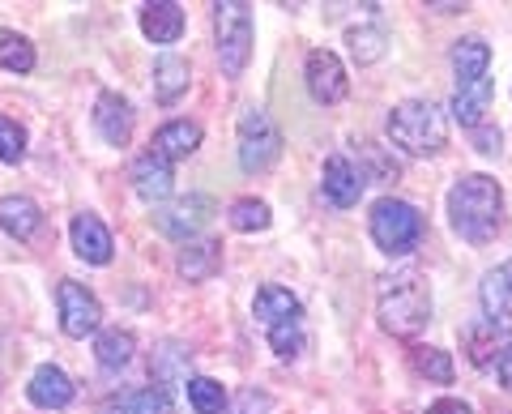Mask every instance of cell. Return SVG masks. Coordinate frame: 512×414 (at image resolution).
<instances>
[{"label":"cell","mask_w":512,"mask_h":414,"mask_svg":"<svg viewBox=\"0 0 512 414\" xmlns=\"http://www.w3.org/2000/svg\"><path fill=\"white\" fill-rule=\"evenodd\" d=\"M308 90H312V99L316 103H342L346 99V69H342V60L329 52V47H316V52L308 56Z\"/></svg>","instance_id":"30bf717a"},{"label":"cell","mask_w":512,"mask_h":414,"mask_svg":"<svg viewBox=\"0 0 512 414\" xmlns=\"http://www.w3.org/2000/svg\"><path fill=\"white\" fill-rule=\"evenodd\" d=\"M99 414H171L167 389H128V393H111L99 406Z\"/></svg>","instance_id":"d6986e66"},{"label":"cell","mask_w":512,"mask_h":414,"mask_svg":"<svg viewBox=\"0 0 512 414\" xmlns=\"http://www.w3.org/2000/svg\"><path fill=\"white\" fill-rule=\"evenodd\" d=\"M282 154V133L269 111L252 107L239 116V167L244 171H265L274 167V158Z\"/></svg>","instance_id":"8992f818"},{"label":"cell","mask_w":512,"mask_h":414,"mask_svg":"<svg viewBox=\"0 0 512 414\" xmlns=\"http://www.w3.org/2000/svg\"><path fill=\"white\" fill-rule=\"evenodd\" d=\"M141 30H146V39L154 43H175L184 35V9L163 0V5H146L141 9Z\"/></svg>","instance_id":"7402d4cb"},{"label":"cell","mask_w":512,"mask_h":414,"mask_svg":"<svg viewBox=\"0 0 512 414\" xmlns=\"http://www.w3.org/2000/svg\"><path fill=\"white\" fill-rule=\"evenodd\" d=\"M376 312L380 325L393 333V338H419L431 325V286L419 269H402V274L384 278L380 295H376Z\"/></svg>","instance_id":"7a4b0ae2"},{"label":"cell","mask_w":512,"mask_h":414,"mask_svg":"<svg viewBox=\"0 0 512 414\" xmlns=\"http://www.w3.org/2000/svg\"><path fill=\"white\" fill-rule=\"evenodd\" d=\"M188 406L197 410V414H222L227 410V389L218 385V380H210V376H188Z\"/></svg>","instance_id":"83f0119b"},{"label":"cell","mask_w":512,"mask_h":414,"mask_svg":"<svg viewBox=\"0 0 512 414\" xmlns=\"http://www.w3.org/2000/svg\"><path fill=\"white\" fill-rule=\"evenodd\" d=\"M414 368H419L427 380H436V385H453V359H448L444 350H436V346L414 350Z\"/></svg>","instance_id":"1f68e13d"},{"label":"cell","mask_w":512,"mask_h":414,"mask_svg":"<svg viewBox=\"0 0 512 414\" xmlns=\"http://www.w3.org/2000/svg\"><path fill=\"white\" fill-rule=\"evenodd\" d=\"M491 94H495V82L491 77H483V82H474V86H457L453 94V116L466 124V129H483V116H487V107H491Z\"/></svg>","instance_id":"44dd1931"},{"label":"cell","mask_w":512,"mask_h":414,"mask_svg":"<svg viewBox=\"0 0 512 414\" xmlns=\"http://www.w3.org/2000/svg\"><path fill=\"white\" fill-rule=\"evenodd\" d=\"M491 65V47L483 39H461L453 43V69H457V86H474L487 77Z\"/></svg>","instance_id":"cb8c5ba5"},{"label":"cell","mask_w":512,"mask_h":414,"mask_svg":"<svg viewBox=\"0 0 512 414\" xmlns=\"http://www.w3.org/2000/svg\"><path fill=\"white\" fill-rule=\"evenodd\" d=\"M214 214V205L205 201V197H180V201H167V205H158V214H154V227L171 235V240H180V244H192V235H197L205 222H210Z\"/></svg>","instance_id":"ba28073f"},{"label":"cell","mask_w":512,"mask_h":414,"mask_svg":"<svg viewBox=\"0 0 512 414\" xmlns=\"http://www.w3.org/2000/svg\"><path fill=\"white\" fill-rule=\"evenodd\" d=\"M478 304H483V321L491 333H512V261L483 274Z\"/></svg>","instance_id":"9c48e42d"},{"label":"cell","mask_w":512,"mask_h":414,"mask_svg":"<svg viewBox=\"0 0 512 414\" xmlns=\"http://www.w3.org/2000/svg\"><path fill=\"white\" fill-rule=\"evenodd\" d=\"M214 35H218V60L222 73L239 77L252 56V9L231 0V5H214Z\"/></svg>","instance_id":"5b68a950"},{"label":"cell","mask_w":512,"mask_h":414,"mask_svg":"<svg viewBox=\"0 0 512 414\" xmlns=\"http://www.w3.org/2000/svg\"><path fill=\"white\" fill-rule=\"evenodd\" d=\"M69 240H73V252L86 265H107L111 252H116V244H111V231L103 227V218H94V214H77L73 218Z\"/></svg>","instance_id":"4fadbf2b"},{"label":"cell","mask_w":512,"mask_h":414,"mask_svg":"<svg viewBox=\"0 0 512 414\" xmlns=\"http://www.w3.org/2000/svg\"><path fill=\"white\" fill-rule=\"evenodd\" d=\"M427 414H474L466 402H457V397H440V402H431Z\"/></svg>","instance_id":"74e56055"},{"label":"cell","mask_w":512,"mask_h":414,"mask_svg":"<svg viewBox=\"0 0 512 414\" xmlns=\"http://www.w3.org/2000/svg\"><path fill=\"white\" fill-rule=\"evenodd\" d=\"M495 380H500L504 389H512V342L504 350H495Z\"/></svg>","instance_id":"8d00e7d4"},{"label":"cell","mask_w":512,"mask_h":414,"mask_svg":"<svg viewBox=\"0 0 512 414\" xmlns=\"http://www.w3.org/2000/svg\"><path fill=\"white\" fill-rule=\"evenodd\" d=\"M359 158H363V180H380V184H389V180H397V163L389 154H384L376 141H363L359 146Z\"/></svg>","instance_id":"4dcf8cb0"},{"label":"cell","mask_w":512,"mask_h":414,"mask_svg":"<svg viewBox=\"0 0 512 414\" xmlns=\"http://www.w3.org/2000/svg\"><path fill=\"white\" fill-rule=\"evenodd\" d=\"M94 129H99V137L107 141V146L124 150L128 137H133V103L116 90H103L99 103H94Z\"/></svg>","instance_id":"8fae6325"},{"label":"cell","mask_w":512,"mask_h":414,"mask_svg":"<svg viewBox=\"0 0 512 414\" xmlns=\"http://www.w3.org/2000/svg\"><path fill=\"white\" fill-rule=\"evenodd\" d=\"M26 158V129L18 120L0 116V163H22Z\"/></svg>","instance_id":"836d02e7"},{"label":"cell","mask_w":512,"mask_h":414,"mask_svg":"<svg viewBox=\"0 0 512 414\" xmlns=\"http://www.w3.org/2000/svg\"><path fill=\"white\" fill-rule=\"evenodd\" d=\"M389 137L397 150H406L414 158L440 154L448 141V120L431 99H406L389 111Z\"/></svg>","instance_id":"3957f363"},{"label":"cell","mask_w":512,"mask_h":414,"mask_svg":"<svg viewBox=\"0 0 512 414\" xmlns=\"http://www.w3.org/2000/svg\"><path fill=\"white\" fill-rule=\"evenodd\" d=\"M252 312H256V321H261L265 329L286 325V321H299V316H303L299 299H295L291 291H286V286H261V291H256Z\"/></svg>","instance_id":"2e32d148"},{"label":"cell","mask_w":512,"mask_h":414,"mask_svg":"<svg viewBox=\"0 0 512 414\" xmlns=\"http://www.w3.org/2000/svg\"><path fill=\"white\" fill-rule=\"evenodd\" d=\"M56 304H60V329L69 333V338H86V333H94L103 321V308H99V299H94V291L73 278H64L56 286Z\"/></svg>","instance_id":"52a82bcc"},{"label":"cell","mask_w":512,"mask_h":414,"mask_svg":"<svg viewBox=\"0 0 512 414\" xmlns=\"http://www.w3.org/2000/svg\"><path fill=\"white\" fill-rule=\"evenodd\" d=\"M346 47L355 56V65H376L384 47H389V35H384V26H355L346 30Z\"/></svg>","instance_id":"4316f807"},{"label":"cell","mask_w":512,"mask_h":414,"mask_svg":"<svg viewBox=\"0 0 512 414\" xmlns=\"http://www.w3.org/2000/svg\"><path fill=\"white\" fill-rule=\"evenodd\" d=\"M500 146H504V133L500 129H474V150L478 154H500Z\"/></svg>","instance_id":"d590c367"},{"label":"cell","mask_w":512,"mask_h":414,"mask_svg":"<svg viewBox=\"0 0 512 414\" xmlns=\"http://www.w3.org/2000/svg\"><path fill=\"white\" fill-rule=\"evenodd\" d=\"M269 406H274V402H269V393H261V389H244V393L235 397V402H227V410H222V414H265Z\"/></svg>","instance_id":"e575fe53"},{"label":"cell","mask_w":512,"mask_h":414,"mask_svg":"<svg viewBox=\"0 0 512 414\" xmlns=\"http://www.w3.org/2000/svg\"><path fill=\"white\" fill-rule=\"evenodd\" d=\"M269 333V346H274V355L278 359H299V350H303V325L299 321H286V325H274V329H265Z\"/></svg>","instance_id":"d6a6232c"},{"label":"cell","mask_w":512,"mask_h":414,"mask_svg":"<svg viewBox=\"0 0 512 414\" xmlns=\"http://www.w3.org/2000/svg\"><path fill=\"white\" fill-rule=\"evenodd\" d=\"M0 69L9 73H30L35 69V47L18 30H0Z\"/></svg>","instance_id":"f1b7e54d"},{"label":"cell","mask_w":512,"mask_h":414,"mask_svg":"<svg viewBox=\"0 0 512 414\" xmlns=\"http://www.w3.org/2000/svg\"><path fill=\"white\" fill-rule=\"evenodd\" d=\"M201 146V124H192V120H171L163 124V129L154 133V154L158 158H167V163H175V158H188L192 150Z\"/></svg>","instance_id":"e0dca14e"},{"label":"cell","mask_w":512,"mask_h":414,"mask_svg":"<svg viewBox=\"0 0 512 414\" xmlns=\"http://www.w3.org/2000/svg\"><path fill=\"white\" fill-rule=\"evenodd\" d=\"M133 188H137V197H141V201L167 205L171 188H175V171H171V163H167V158H158L154 150H150V154H141L137 163H133Z\"/></svg>","instance_id":"5bb4252c"},{"label":"cell","mask_w":512,"mask_h":414,"mask_svg":"<svg viewBox=\"0 0 512 414\" xmlns=\"http://www.w3.org/2000/svg\"><path fill=\"white\" fill-rule=\"evenodd\" d=\"M367 227H372V240L389 252V257H406V252H414L423 240V214L402 197H380L372 205Z\"/></svg>","instance_id":"277c9868"},{"label":"cell","mask_w":512,"mask_h":414,"mask_svg":"<svg viewBox=\"0 0 512 414\" xmlns=\"http://www.w3.org/2000/svg\"><path fill=\"white\" fill-rule=\"evenodd\" d=\"M94 355H99V368L103 372H120L137 355V338L128 329H103L99 342H94Z\"/></svg>","instance_id":"d4e9b609"},{"label":"cell","mask_w":512,"mask_h":414,"mask_svg":"<svg viewBox=\"0 0 512 414\" xmlns=\"http://www.w3.org/2000/svg\"><path fill=\"white\" fill-rule=\"evenodd\" d=\"M73 380L64 376L56 363H43V368H35V376H30V385H26V397L35 402L39 410H64L73 402Z\"/></svg>","instance_id":"9a60e30c"},{"label":"cell","mask_w":512,"mask_h":414,"mask_svg":"<svg viewBox=\"0 0 512 414\" xmlns=\"http://www.w3.org/2000/svg\"><path fill=\"white\" fill-rule=\"evenodd\" d=\"M448 218H453V231L466 244H487L500 231L504 218V193L491 175H461L448 193Z\"/></svg>","instance_id":"6da1fadb"},{"label":"cell","mask_w":512,"mask_h":414,"mask_svg":"<svg viewBox=\"0 0 512 414\" xmlns=\"http://www.w3.org/2000/svg\"><path fill=\"white\" fill-rule=\"evenodd\" d=\"M188 346L180 342H163L158 346V355H154V376H158V389H167V385H188Z\"/></svg>","instance_id":"484cf974"},{"label":"cell","mask_w":512,"mask_h":414,"mask_svg":"<svg viewBox=\"0 0 512 414\" xmlns=\"http://www.w3.org/2000/svg\"><path fill=\"white\" fill-rule=\"evenodd\" d=\"M320 188H325V197L338 205V210H350V205H359L367 180L346 154H333L325 163V171H320Z\"/></svg>","instance_id":"7c38bea8"},{"label":"cell","mask_w":512,"mask_h":414,"mask_svg":"<svg viewBox=\"0 0 512 414\" xmlns=\"http://www.w3.org/2000/svg\"><path fill=\"white\" fill-rule=\"evenodd\" d=\"M218 265H222V244H218V240H192V244H184V252H180V274H184L188 282L214 278Z\"/></svg>","instance_id":"603a6c76"},{"label":"cell","mask_w":512,"mask_h":414,"mask_svg":"<svg viewBox=\"0 0 512 414\" xmlns=\"http://www.w3.org/2000/svg\"><path fill=\"white\" fill-rule=\"evenodd\" d=\"M0 227H5L13 240H30V235L43 227V210L30 197H22V193L0 197Z\"/></svg>","instance_id":"ac0fdd59"},{"label":"cell","mask_w":512,"mask_h":414,"mask_svg":"<svg viewBox=\"0 0 512 414\" xmlns=\"http://www.w3.org/2000/svg\"><path fill=\"white\" fill-rule=\"evenodd\" d=\"M227 218H231V227L235 231H244V235H252V231H265L269 222H274V214H269V205L265 201H256V197H239L231 210H227Z\"/></svg>","instance_id":"f546056e"},{"label":"cell","mask_w":512,"mask_h":414,"mask_svg":"<svg viewBox=\"0 0 512 414\" xmlns=\"http://www.w3.org/2000/svg\"><path fill=\"white\" fill-rule=\"evenodd\" d=\"M192 73H188V60L175 56V52H163L154 60V99L158 103H175L180 94L188 90Z\"/></svg>","instance_id":"ffe728a7"}]
</instances>
